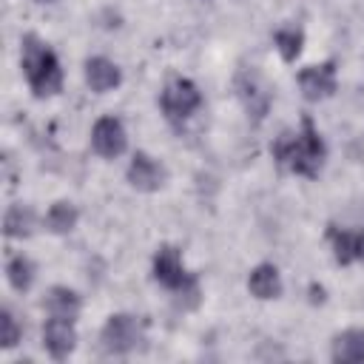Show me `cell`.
Returning a JSON list of instances; mask_svg holds the SVG:
<instances>
[{"mask_svg": "<svg viewBox=\"0 0 364 364\" xmlns=\"http://www.w3.org/2000/svg\"><path fill=\"white\" fill-rule=\"evenodd\" d=\"M165 179V171L159 162H154L148 154H134L131 165H128V182L136 191H156Z\"/></svg>", "mask_w": 364, "mask_h": 364, "instance_id": "9", "label": "cell"}, {"mask_svg": "<svg viewBox=\"0 0 364 364\" xmlns=\"http://www.w3.org/2000/svg\"><path fill=\"white\" fill-rule=\"evenodd\" d=\"M159 102H162V111L168 119H185L199 108L202 94L191 80H173L165 85Z\"/></svg>", "mask_w": 364, "mask_h": 364, "instance_id": "4", "label": "cell"}, {"mask_svg": "<svg viewBox=\"0 0 364 364\" xmlns=\"http://www.w3.org/2000/svg\"><path fill=\"white\" fill-rule=\"evenodd\" d=\"M236 85H239V97L245 100V108H247L256 119H262V117H264V111H267L270 94H267V91H264L253 77H250V80H247V77H242Z\"/></svg>", "mask_w": 364, "mask_h": 364, "instance_id": "16", "label": "cell"}, {"mask_svg": "<svg viewBox=\"0 0 364 364\" xmlns=\"http://www.w3.org/2000/svg\"><path fill=\"white\" fill-rule=\"evenodd\" d=\"M247 287L256 299H276L282 293V279H279V270L273 264H259L250 279H247Z\"/></svg>", "mask_w": 364, "mask_h": 364, "instance_id": "14", "label": "cell"}, {"mask_svg": "<svg viewBox=\"0 0 364 364\" xmlns=\"http://www.w3.org/2000/svg\"><path fill=\"white\" fill-rule=\"evenodd\" d=\"M273 40H276L279 54H282L287 63L296 60V57L301 54V43H304L301 28H296V26H284V28H279V31L273 34Z\"/></svg>", "mask_w": 364, "mask_h": 364, "instance_id": "19", "label": "cell"}, {"mask_svg": "<svg viewBox=\"0 0 364 364\" xmlns=\"http://www.w3.org/2000/svg\"><path fill=\"white\" fill-rule=\"evenodd\" d=\"M91 145H94V151H97L100 156H108V159L119 156V154L125 151V145H128V136H125L122 122H119L117 117H102V119H97V122H94V131H91Z\"/></svg>", "mask_w": 364, "mask_h": 364, "instance_id": "6", "label": "cell"}, {"mask_svg": "<svg viewBox=\"0 0 364 364\" xmlns=\"http://www.w3.org/2000/svg\"><path fill=\"white\" fill-rule=\"evenodd\" d=\"M43 307L48 316H60V318H77L80 313V296L68 287H51L43 299Z\"/></svg>", "mask_w": 364, "mask_h": 364, "instance_id": "13", "label": "cell"}, {"mask_svg": "<svg viewBox=\"0 0 364 364\" xmlns=\"http://www.w3.org/2000/svg\"><path fill=\"white\" fill-rule=\"evenodd\" d=\"M6 273H9V282H11V287L14 290H28L31 287V282H34V264H31V259L28 256H23V253H17V256H11L9 259V267H6Z\"/></svg>", "mask_w": 364, "mask_h": 364, "instance_id": "18", "label": "cell"}, {"mask_svg": "<svg viewBox=\"0 0 364 364\" xmlns=\"http://www.w3.org/2000/svg\"><path fill=\"white\" fill-rule=\"evenodd\" d=\"M85 80L97 94H105L114 85H119V68L105 57H91L85 63Z\"/></svg>", "mask_w": 364, "mask_h": 364, "instance_id": "11", "label": "cell"}, {"mask_svg": "<svg viewBox=\"0 0 364 364\" xmlns=\"http://www.w3.org/2000/svg\"><path fill=\"white\" fill-rule=\"evenodd\" d=\"M3 230L9 239H23L34 230V213L28 205H11L3 219Z\"/></svg>", "mask_w": 364, "mask_h": 364, "instance_id": "15", "label": "cell"}, {"mask_svg": "<svg viewBox=\"0 0 364 364\" xmlns=\"http://www.w3.org/2000/svg\"><path fill=\"white\" fill-rule=\"evenodd\" d=\"M77 225V208L71 202H57L46 213V228L51 233H68Z\"/></svg>", "mask_w": 364, "mask_h": 364, "instance_id": "17", "label": "cell"}, {"mask_svg": "<svg viewBox=\"0 0 364 364\" xmlns=\"http://www.w3.org/2000/svg\"><path fill=\"white\" fill-rule=\"evenodd\" d=\"M0 327H3L0 344H3V347H14V344L20 341V327H17V321H14V316H11L9 310L0 313Z\"/></svg>", "mask_w": 364, "mask_h": 364, "instance_id": "20", "label": "cell"}, {"mask_svg": "<svg viewBox=\"0 0 364 364\" xmlns=\"http://www.w3.org/2000/svg\"><path fill=\"white\" fill-rule=\"evenodd\" d=\"M327 236H330V242H333V253H336V262H341V264H350V262L361 259V242H364V233L330 225Z\"/></svg>", "mask_w": 364, "mask_h": 364, "instance_id": "10", "label": "cell"}, {"mask_svg": "<svg viewBox=\"0 0 364 364\" xmlns=\"http://www.w3.org/2000/svg\"><path fill=\"white\" fill-rule=\"evenodd\" d=\"M333 361L358 364L364 361V330H344L333 338Z\"/></svg>", "mask_w": 364, "mask_h": 364, "instance_id": "12", "label": "cell"}, {"mask_svg": "<svg viewBox=\"0 0 364 364\" xmlns=\"http://www.w3.org/2000/svg\"><path fill=\"white\" fill-rule=\"evenodd\" d=\"M273 159L284 168H290L293 173L301 176H318L321 162H324V142L313 125L310 117L301 119V131L299 134H282L273 142Z\"/></svg>", "mask_w": 364, "mask_h": 364, "instance_id": "1", "label": "cell"}, {"mask_svg": "<svg viewBox=\"0 0 364 364\" xmlns=\"http://www.w3.org/2000/svg\"><path fill=\"white\" fill-rule=\"evenodd\" d=\"M142 341V324L134 316L117 313L102 327V347L108 353H128Z\"/></svg>", "mask_w": 364, "mask_h": 364, "instance_id": "5", "label": "cell"}, {"mask_svg": "<svg viewBox=\"0 0 364 364\" xmlns=\"http://www.w3.org/2000/svg\"><path fill=\"white\" fill-rule=\"evenodd\" d=\"M23 74L37 97H54L63 88V71L54 51L34 34L23 37Z\"/></svg>", "mask_w": 364, "mask_h": 364, "instance_id": "2", "label": "cell"}, {"mask_svg": "<svg viewBox=\"0 0 364 364\" xmlns=\"http://www.w3.org/2000/svg\"><path fill=\"white\" fill-rule=\"evenodd\" d=\"M43 344L51 353V358H65L77 344V333H74L71 318L51 316L46 321V327H43Z\"/></svg>", "mask_w": 364, "mask_h": 364, "instance_id": "7", "label": "cell"}, {"mask_svg": "<svg viewBox=\"0 0 364 364\" xmlns=\"http://www.w3.org/2000/svg\"><path fill=\"white\" fill-rule=\"evenodd\" d=\"M299 85L301 94L307 100H324L336 91V65L324 63V65H310L299 74Z\"/></svg>", "mask_w": 364, "mask_h": 364, "instance_id": "8", "label": "cell"}, {"mask_svg": "<svg viewBox=\"0 0 364 364\" xmlns=\"http://www.w3.org/2000/svg\"><path fill=\"white\" fill-rule=\"evenodd\" d=\"M154 279L162 287L173 290L176 296H185L191 304H196V299H199L196 276L182 267V256H179V250L173 245H165V247L156 250V256H154Z\"/></svg>", "mask_w": 364, "mask_h": 364, "instance_id": "3", "label": "cell"}]
</instances>
